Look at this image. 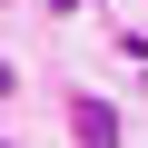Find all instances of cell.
Masks as SVG:
<instances>
[{"label":"cell","mask_w":148,"mask_h":148,"mask_svg":"<svg viewBox=\"0 0 148 148\" xmlns=\"http://www.w3.org/2000/svg\"><path fill=\"white\" fill-rule=\"evenodd\" d=\"M69 128H79V138H119V109H99V99H79V109H69Z\"/></svg>","instance_id":"1"}]
</instances>
